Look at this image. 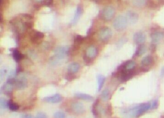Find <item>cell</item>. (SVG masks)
Listing matches in <instances>:
<instances>
[{"label": "cell", "mask_w": 164, "mask_h": 118, "mask_svg": "<svg viewBox=\"0 0 164 118\" xmlns=\"http://www.w3.org/2000/svg\"><path fill=\"white\" fill-rule=\"evenodd\" d=\"M150 109H151V103H143L131 108L125 109L122 111V114L126 118H137Z\"/></svg>", "instance_id": "1"}, {"label": "cell", "mask_w": 164, "mask_h": 118, "mask_svg": "<svg viewBox=\"0 0 164 118\" xmlns=\"http://www.w3.org/2000/svg\"><path fill=\"white\" fill-rule=\"evenodd\" d=\"M128 23L126 17L123 15H118L114 19L113 25L116 30L122 31L126 28Z\"/></svg>", "instance_id": "2"}, {"label": "cell", "mask_w": 164, "mask_h": 118, "mask_svg": "<svg viewBox=\"0 0 164 118\" xmlns=\"http://www.w3.org/2000/svg\"><path fill=\"white\" fill-rule=\"evenodd\" d=\"M69 47L68 46H60L57 47L54 50V57L61 60L65 58L69 53Z\"/></svg>", "instance_id": "3"}, {"label": "cell", "mask_w": 164, "mask_h": 118, "mask_svg": "<svg viewBox=\"0 0 164 118\" xmlns=\"http://www.w3.org/2000/svg\"><path fill=\"white\" fill-rule=\"evenodd\" d=\"M112 36V32L110 28L104 27L101 29L98 32V37L101 42H107Z\"/></svg>", "instance_id": "4"}, {"label": "cell", "mask_w": 164, "mask_h": 118, "mask_svg": "<svg viewBox=\"0 0 164 118\" xmlns=\"http://www.w3.org/2000/svg\"><path fill=\"white\" fill-rule=\"evenodd\" d=\"M115 13V10L113 7L108 6L105 7L101 11V16L103 20L109 21L112 19Z\"/></svg>", "instance_id": "5"}, {"label": "cell", "mask_w": 164, "mask_h": 118, "mask_svg": "<svg viewBox=\"0 0 164 118\" xmlns=\"http://www.w3.org/2000/svg\"><path fill=\"white\" fill-rule=\"evenodd\" d=\"M44 35L43 32L33 30L30 34V39L31 42L34 44H40L43 39L44 38Z\"/></svg>", "instance_id": "6"}, {"label": "cell", "mask_w": 164, "mask_h": 118, "mask_svg": "<svg viewBox=\"0 0 164 118\" xmlns=\"http://www.w3.org/2000/svg\"><path fill=\"white\" fill-rule=\"evenodd\" d=\"M71 108L72 111L77 114H82L85 111L84 105L81 102L73 103L71 105Z\"/></svg>", "instance_id": "7"}, {"label": "cell", "mask_w": 164, "mask_h": 118, "mask_svg": "<svg viewBox=\"0 0 164 118\" xmlns=\"http://www.w3.org/2000/svg\"><path fill=\"white\" fill-rule=\"evenodd\" d=\"M136 63L134 61L129 60L126 61L121 66L118 71H132L135 67Z\"/></svg>", "instance_id": "8"}, {"label": "cell", "mask_w": 164, "mask_h": 118, "mask_svg": "<svg viewBox=\"0 0 164 118\" xmlns=\"http://www.w3.org/2000/svg\"><path fill=\"white\" fill-rule=\"evenodd\" d=\"M43 100L48 103L55 104L61 102L62 100V97L60 94H57L53 96L45 97L43 98Z\"/></svg>", "instance_id": "9"}, {"label": "cell", "mask_w": 164, "mask_h": 118, "mask_svg": "<svg viewBox=\"0 0 164 118\" xmlns=\"http://www.w3.org/2000/svg\"><path fill=\"white\" fill-rule=\"evenodd\" d=\"M126 18L128 22L130 24H134L136 23L139 19V16L138 14L135 12L129 11L127 12L126 15Z\"/></svg>", "instance_id": "10"}, {"label": "cell", "mask_w": 164, "mask_h": 118, "mask_svg": "<svg viewBox=\"0 0 164 118\" xmlns=\"http://www.w3.org/2000/svg\"><path fill=\"white\" fill-rule=\"evenodd\" d=\"M145 34L142 32H137L134 34L133 36V40L134 42L136 44H143V43H144L145 41Z\"/></svg>", "instance_id": "11"}, {"label": "cell", "mask_w": 164, "mask_h": 118, "mask_svg": "<svg viewBox=\"0 0 164 118\" xmlns=\"http://www.w3.org/2000/svg\"><path fill=\"white\" fill-rule=\"evenodd\" d=\"M27 86V82L25 78H21L20 79H15L14 87L18 90L24 89Z\"/></svg>", "instance_id": "12"}, {"label": "cell", "mask_w": 164, "mask_h": 118, "mask_svg": "<svg viewBox=\"0 0 164 118\" xmlns=\"http://www.w3.org/2000/svg\"><path fill=\"white\" fill-rule=\"evenodd\" d=\"M99 100L96 99L92 105V111L95 118H100L101 114L99 108Z\"/></svg>", "instance_id": "13"}, {"label": "cell", "mask_w": 164, "mask_h": 118, "mask_svg": "<svg viewBox=\"0 0 164 118\" xmlns=\"http://www.w3.org/2000/svg\"><path fill=\"white\" fill-rule=\"evenodd\" d=\"M97 54V50L96 48L94 46H90L86 49L85 55L92 59L95 58Z\"/></svg>", "instance_id": "14"}, {"label": "cell", "mask_w": 164, "mask_h": 118, "mask_svg": "<svg viewBox=\"0 0 164 118\" xmlns=\"http://www.w3.org/2000/svg\"><path fill=\"white\" fill-rule=\"evenodd\" d=\"M83 13V9L81 6H78L76 8L75 14L74 15V18L71 22V24L72 25H75L76 23L78 22L79 19L80 18V16Z\"/></svg>", "instance_id": "15"}, {"label": "cell", "mask_w": 164, "mask_h": 118, "mask_svg": "<svg viewBox=\"0 0 164 118\" xmlns=\"http://www.w3.org/2000/svg\"><path fill=\"white\" fill-rule=\"evenodd\" d=\"M164 37V34L161 32H157L153 33L151 35V42L156 44L161 40Z\"/></svg>", "instance_id": "16"}, {"label": "cell", "mask_w": 164, "mask_h": 118, "mask_svg": "<svg viewBox=\"0 0 164 118\" xmlns=\"http://www.w3.org/2000/svg\"><path fill=\"white\" fill-rule=\"evenodd\" d=\"M79 69H80V65L79 63L76 62L71 63L68 67V72L73 74H75L78 72Z\"/></svg>", "instance_id": "17"}, {"label": "cell", "mask_w": 164, "mask_h": 118, "mask_svg": "<svg viewBox=\"0 0 164 118\" xmlns=\"http://www.w3.org/2000/svg\"><path fill=\"white\" fill-rule=\"evenodd\" d=\"M75 96L76 98L87 101H90L93 99V97L92 96L84 93H76L75 94Z\"/></svg>", "instance_id": "18"}, {"label": "cell", "mask_w": 164, "mask_h": 118, "mask_svg": "<svg viewBox=\"0 0 164 118\" xmlns=\"http://www.w3.org/2000/svg\"><path fill=\"white\" fill-rule=\"evenodd\" d=\"M13 58L16 62H19L24 58V55L18 50L14 49L12 50Z\"/></svg>", "instance_id": "19"}, {"label": "cell", "mask_w": 164, "mask_h": 118, "mask_svg": "<svg viewBox=\"0 0 164 118\" xmlns=\"http://www.w3.org/2000/svg\"><path fill=\"white\" fill-rule=\"evenodd\" d=\"M14 86L13 85L10 84V83H6L5 84H4V86L2 87L1 90L2 92H4V94L9 95L11 94L12 92L13 91V88Z\"/></svg>", "instance_id": "20"}, {"label": "cell", "mask_w": 164, "mask_h": 118, "mask_svg": "<svg viewBox=\"0 0 164 118\" xmlns=\"http://www.w3.org/2000/svg\"><path fill=\"white\" fill-rule=\"evenodd\" d=\"M153 62V57L151 55H146L143 58L141 61V64L143 67H148L152 64Z\"/></svg>", "instance_id": "21"}, {"label": "cell", "mask_w": 164, "mask_h": 118, "mask_svg": "<svg viewBox=\"0 0 164 118\" xmlns=\"http://www.w3.org/2000/svg\"><path fill=\"white\" fill-rule=\"evenodd\" d=\"M147 51L146 47L143 44H140L138 46L135 52V55L137 57H141Z\"/></svg>", "instance_id": "22"}, {"label": "cell", "mask_w": 164, "mask_h": 118, "mask_svg": "<svg viewBox=\"0 0 164 118\" xmlns=\"http://www.w3.org/2000/svg\"><path fill=\"white\" fill-rule=\"evenodd\" d=\"M97 82H98V91L100 92L104 85L105 81V78L104 76L99 74L97 76Z\"/></svg>", "instance_id": "23"}, {"label": "cell", "mask_w": 164, "mask_h": 118, "mask_svg": "<svg viewBox=\"0 0 164 118\" xmlns=\"http://www.w3.org/2000/svg\"><path fill=\"white\" fill-rule=\"evenodd\" d=\"M8 108L10 110L12 111H18L19 108V105L12 100L8 101Z\"/></svg>", "instance_id": "24"}, {"label": "cell", "mask_w": 164, "mask_h": 118, "mask_svg": "<svg viewBox=\"0 0 164 118\" xmlns=\"http://www.w3.org/2000/svg\"><path fill=\"white\" fill-rule=\"evenodd\" d=\"M84 38L82 36L79 35H76L74 39V45L75 46L78 47L82 44L84 41Z\"/></svg>", "instance_id": "25"}, {"label": "cell", "mask_w": 164, "mask_h": 118, "mask_svg": "<svg viewBox=\"0 0 164 118\" xmlns=\"http://www.w3.org/2000/svg\"><path fill=\"white\" fill-rule=\"evenodd\" d=\"M8 101H7V99L3 97H1L0 98V108L3 109L7 108L8 107Z\"/></svg>", "instance_id": "26"}, {"label": "cell", "mask_w": 164, "mask_h": 118, "mask_svg": "<svg viewBox=\"0 0 164 118\" xmlns=\"http://www.w3.org/2000/svg\"><path fill=\"white\" fill-rule=\"evenodd\" d=\"M109 97V91L108 89H105L101 94V98L103 100L106 101L107 100Z\"/></svg>", "instance_id": "27"}, {"label": "cell", "mask_w": 164, "mask_h": 118, "mask_svg": "<svg viewBox=\"0 0 164 118\" xmlns=\"http://www.w3.org/2000/svg\"><path fill=\"white\" fill-rule=\"evenodd\" d=\"M146 0H133V4L136 7H140L145 4Z\"/></svg>", "instance_id": "28"}, {"label": "cell", "mask_w": 164, "mask_h": 118, "mask_svg": "<svg viewBox=\"0 0 164 118\" xmlns=\"http://www.w3.org/2000/svg\"><path fill=\"white\" fill-rule=\"evenodd\" d=\"M54 118H65V114L63 111H58L54 113Z\"/></svg>", "instance_id": "29"}, {"label": "cell", "mask_w": 164, "mask_h": 118, "mask_svg": "<svg viewBox=\"0 0 164 118\" xmlns=\"http://www.w3.org/2000/svg\"><path fill=\"white\" fill-rule=\"evenodd\" d=\"M41 3L44 6L49 7V6H51V5L53 4V0H43Z\"/></svg>", "instance_id": "30"}, {"label": "cell", "mask_w": 164, "mask_h": 118, "mask_svg": "<svg viewBox=\"0 0 164 118\" xmlns=\"http://www.w3.org/2000/svg\"><path fill=\"white\" fill-rule=\"evenodd\" d=\"M74 74L73 73H69L68 72V74H66L65 76V79L68 81H71V80H73L75 79V76L74 75Z\"/></svg>", "instance_id": "31"}, {"label": "cell", "mask_w": 164, "mask_h": 118, "mask_svg": "<svg viewBox=\"0 0 164 118\" xmlns=\"http://www.w3.org/2000/svg\"><path fill=\"white\" fill-rule=\"evenodd\" d=\"M35 118H47V116L44 112H39L37 114Z\"/></svg>", "instance_id": "32"}, {"label": "cell", "mask_w": 164, "mask_h": 118, "mask_svg": "<svg viewBox=\"0 0 164 118\" xmlns=\"http://www.w3.org/2000/svg\"><path fill=\"white\" fill-rule=\"evenodd\" d=\"M158 106V102L157 101H154L151 103V109H155Z\"/></svg>", "instance_id": "33"}, {"label": "cell", "mask_w": 164, "mask_h": 118, "mask_svg": "<svg viewBox=\"0 0 164 118\" xmlns=\"http://www.w3.org/2000/svg\"><path fill=\"white\" fill-rule=\"evenodd\" d=\"M22 118H34L32 115L25 114L22 116Z\"/></svg>", "instance_id": "34"}, {"label": "cell", "mask_w": 164, "mask_h": 118, "mask_svg": "<svg viewBox=\"0 0 164 118\" xmlns=\"http://www.w3.org/2000/svg\"><path fill=\"white\" fill-rule=\"evenodd\" d=\"M22 71V69L21 67H20V66H18V68H17V69H16V73H20Z\"/></svg>", "instance_id": "35"}, {"label": "cell", "mask_w": 164, "mask_h": 118, "mask_svg": "<svg viewBox=\"0 0 164 118\" xmlns=\"http://www.w3.org/2000/svg\"><path fill=\"white\" fill-rule=\"evenodd\" d=\"M92 1H94L95 3H99L100 1H101V0H92Z\"/></svg>", "instance_id": "36"}, {"label": "cell", "mask_w": 164, "mask_h": 118, "mask_svg": "<svg viewBox=\"0 0 164 118\" xmlns=\"http://www.w3.org/2000/svg\"><path fill=\"white\" fill-rule=\"evenodd\" d=\"M161 74L162 75H164V68H163V69L162 70Z\"/></svg>", "instance_id": "37"}, {"label": "cell", "mask_w": 164, "mask_h": 118, "mask_svg": "<svg viewBox=\"0 0 164 118\" xmlns=\"http://www.w3.org/2000/svg\"><path fill=\"white\" fill-rule=\"evenodd\" d=\"M35 1H39V2H42V1H43V0H35Z\"/></svg>", "instance_id": "38"}]
</instances>
